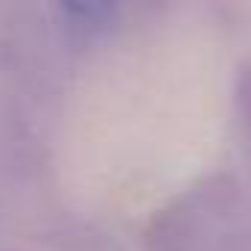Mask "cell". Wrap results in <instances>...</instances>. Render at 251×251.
<instances>
[{
  "mask_svg": "<svg viewBox=\"0 0 251 251\" xmlns=\"http://www.w3.org/2000/svg\"><path fill=\"white\" fill-rule=\"evenodd\" d=\"M242 103H245V109H248V115H251V77H248L245 86H242Z\"/></svg>",
  "mask_w": 251,
  "mask_h": 251,
  "instance_id": "6da1fadb",
  "label": "cell"
}]
</instances>
